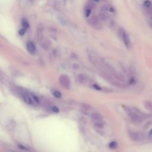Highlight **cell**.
Here are the masks:
<instances>
[{"mask_svg":"<svg viewBox=\"0 0 152 152\" xmlns=\"http://www.w3.org/2000/svg\"><path fill=\"white\" fill-rule=\"evenodd\" d=\"M128 115L129 116L131 119L135 123H140L142 121V118L141 115H138V113L133 111L130 109H126Z\"/></svg>","mask_w":152,"mask_h":152,"instance_id":"cell-1","label":"cell"},{"mask_svg":"<svg viewBox=\"0 0 152 152\" xmlns=\"http://www.w3.org/2000/svg\"><path fill=\"white\" fill-rule=\"evenodd\" d=\"M129 135L130 138L134 141L136 142H140L142 141L145 139V136L141 132H133L130 131L129 132Z\"/></svg>","mask_w":152,"mask_h":152,"instance_id":"cell-2","label":"cell"},{"mask_svg":"<svg viewBox=\"0 0 152 152\" xmlns=\"http://www.w3.org/2000/svg\"><path fill=\"white\" fill-rule=\"evenodd\" d=\"M119 34L122 40V41L124 42L125 45L128 48H129L131 46V42L129 39V37L128 36V34H127V33L124 31V30H121L119 31Z\"/></svg>","mask_w":152,"mask_h":152,"instance_id":"cell-3","label":"cell"},{"mask_svg":"<svg viewBox=\"0 0 152 152\" xmlns=\"http://www.w3.org/2000/svg\"><path fill=\"white\" fill-rule=\"evenodd\" d=\"M89 24L95 29L100 30L102 28V26L101 24V23L100 22V20L96 16H93L91 17L89 20H88Z\"/></svg>","mask_w":152,"mask_h":152,"instance_id":"cell-4","label":"cell"},{"mask_svg":"<svg viewBox=\"0 0 152 152\" xmlns=\"http://www.w3.org/2000/svg\"><path fill=\"white\" fill-rule=\"evenodd\" d=\"M59 81L61 86L65 88H68L70 87V80L68 77L65 74L59 76Z\"/></svg>","mask_w":152,"mask_h":152,"instance_id":"cell-5","label":"cell"},{"mask_svg":"<svg viewBox=\"0 0 152 152\" xmlns=\"http://www.w3.org/2000/svg\"><path fill=\"white\" fill-rule=\"evenodd\" d=\"M26 47H27V50L31 54H34L36 52V46L33 42H28L26 43Z\"/></svg>","mask_w":152,"mask_h":152,"instance_id":"cell-6","label":"cell"},{"mask_svg":"<svg viewBox=\"0 0 152 152\" xmlns=\"http://www.w3.org/2000/svg\"><path fill=\"white\" fill-rule=\"evenodd\" d=\"M91 119L94 122H101L103 121V116L98 113H93L91 115Z\"/></svg>","mask_w":152,"mask_h":152,"instance_id":"cell-7","label":"cell"},{"mask_svg":"<svg viewBox=\"0 0 152 152\" xmlns=\"http://www.w3.org/2000/svg\"><path fill=\"white\" fill-rule=\"evenodd\" d=\"M78 81L81 84H86L88 81V77L84 74H80L78 77Z\"/></svg>","mask_w":152,"mask_h":152,"instance_id":"cell-8","label":"cell"},{"mask_svg":"<svg viewBox=\"0 0 152 152\" xmlns=\"http://www.w3.org/2000/svg\"><path fill=\"white\" fill-rule=\"evenodd\" d=\"M23 99H24V101L26 103H27L28 104H32L33 103L32 99L27 95H24L23 96Z\"/></svg>","mask_w":152,"mask_h":152,"instance_id":"cell-9","label":"cell"},{"mask_svg":"<svg viewBox=\"0 0 152 152\" xmlns=\"http://www.w3.org/2000/svg\"><path fill=\"white\" fill-rule=\"evenodd\" d=\"M21 24L23 26V28H24L26 29H27L29 28V24L27 21V20L26 18H23L21 21Z\"/></svg>","mask_w":152,"mask_h":152,"instance_id":"cell-10","label":"cell"},{"mask_svg":"<svg viewBox=\"0 0 152 152\" xmlns=\"http://www.w3.org/2000/svg\"><path fill=\"white\" fill-rule=\"evenodd\" d=\"M94 126L96 128H98V129H102L103 128L104 126V124L102 122V121L101 122H94Z\"/></svg>","mask_w":152,"mask_h":152,"instance_id":"cell-11","label":"cell"},{"mask_svg":"<svg viewBox=\"0 0 152 152\" xmlns=\"http://www.w3.org/2000/svg\"><path fill=\"white\" fill-rule=\"evenodd\" d=\"M144 106L148 110H152V104L149 102H145L144 103Z\"/></svg>","mask_w":152,"mask_h":152,"instance_id":"cell-12","label":"cell"},{"mask_svg":"<svg viewBox=\"0 0 152 152\" xmlns=\"http://www.w3.org/2000/svg\"><path fill=\"white\" fill-rule=\"evenodd\" d=\"M109 147L112 149L116 148V147H117V142H115V141H112V142H110V144L109 145Z\"/></svg>","mask_w":152,"mask_h":152,"instance_id":"cell-13","label":"cell"},{"mask_svg":"<svg viewBox=\"0 0 152 152\" xmlns=\"http://www.w3.org/2000/svg\"><path fill=\"white\" fill-rule=\"evenodd\" d=\"M53 96L57 98H60L61 97V93L59 91L55 90L53 92Z\"/></svg>","mask_w":152,"mask_h":152,"instance_id":"cell-14","label":"cell"},{"mask_svg":"<svg viewBox=\"0 0 152 152\" xmlns=\"http://www.w3.org/2000/svg\"><path fill=\"white\" fill-rule=\"evenodd\" d=\"M82 107L84 110H88L91 109V106L87 104H83L82 105Z\"/></svg>","mask_w":152,"mask_h":152,"instance_id":"cell-15","label":"cell"},{"mask_svg":"<svg viewBox=\"0 0 152 152\" xmlns=\"http://www.w3.org/2000/svg\"><path fill=\"white\" fill-rule=\"evenodd\" d=\"M144 5L145 7H147V8H149V7H150V6L151 5V1H148V0H147V1H145L144 2Z\"/></svg>","mask_w":152,"mask_h":152,"instance_id":"cell-16","label":"cell"},{"mask_svg":"<svg viewBox=\"0 0 152 152\" xmlns=\"http://www.w3.org/2000/svg\"><path fill=\"white\" fill-rule=\"evenodd\" d=\"M91 9H90V8H87L86 10V11H85V16L86 17H89L90 16V14H91Z\"/></svg>","mask_w":152,"mask_h":152,"instance_id":"cell-17","label":"cell"},{"mask_svg":"<svg viewBox=\"0 0 152 152\" xmlns=\"http://www.w3.org/2000/svg\"><path fill=\"white\" fill-rule=\"evenodd\" d=\"M18 146V148H20V149H21V150H24V151H28V150H29L27 147H26L23 146V145L19 144Z\"/></svg>","mask_w":152,"mask_h":152,"instance_id":"cell-18","label":"cell"},{"mask_svg":"<svg viewBox=\"0 0 152 152\" xmlns=\"http://www.w3.org/2000/svg\"><path fill=\"white\" fill-rule=\"evenodd\" d=\"M26 30V28H21V29L19 30V31H18L19 34H20V35H23V34L25 33Z\"/></svg>","mask_w":152,"mask_h":152,"instance_id":"cell-19","label":"cell"},{"mask_svg":"<svg viewBox=\"0 0 152 152\" xmlns=\"http://www.w3.org/2000/svg\"><path fill=\"white\" fill-rule=\"evenodd\" d=\"M93 87H94V88H95V89H96V90H100L102 88H101V87H100V86H99L98 85H97V84H94L93 85Z\"/></svg>","mask_w":152,"mask_h":152,"instance_id":"cell-20","label":"cell"},{"mask_svg":"<svg viewBox=\"0 0 152 152\" xmlns=\"http://www.w3.org/2000/svg\"><path fill=\"white\" fill-rule=\"evenodd\" d=\"M52 110H53V112H58L59 111L57 107H52Z\"/></svg>","mask_w":152,"mask_h":152,"instance_id":"cell-21","label":"cell"},{"mask_svg":"<svg viewBox=\"0 0 152 152\" xmlns=\"http://www.w3.org/2000/svg\"><path fill=\"white\" fill-rule=\"evenodd\" d=\"M149 25H150V26L152 28V20H150V21H149Z\"/></svg>","mask_w":152,"mask_h":152,"instance_id":"cell-22","label":"cell"},{"mask_svg":"<svg viewBox=\"0 0 152 152\" xmlns=\"http://www.w3.org/2000/svg\"><path fill=\"white\" fill-rule=\"evenodd\" d=\"M150 134L151 135H152V129L150 130Z\"/></svg>","mask_w":152,"mask_h":152,"instance_id":"cell-23","label":"cell"},{"mask_svg":"<svg viewBox=\"0 0 152 152\" xmlns=\"http://www.w3.org/2000/svg\"><path fill=\"white\" fill-rule=\"evenodd\" d=\"M94 1H96V2H98L99 0H94Z\"/></svg>","mask_w":152,"mask_h":152,"instance_id":"cell-24","label":"cell"}]
</instances>
